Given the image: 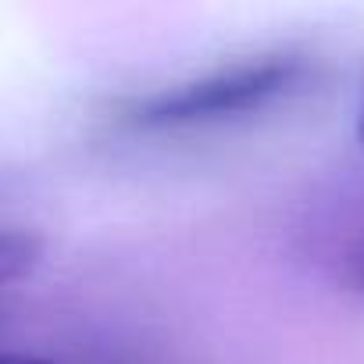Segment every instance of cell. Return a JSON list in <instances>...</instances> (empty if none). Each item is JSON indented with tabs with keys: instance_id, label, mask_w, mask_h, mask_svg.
Masks as SVG:
<instances>
[{
	"instance_id": "3",
	"label": "cell",
	"mask_w": 364,
	"mask_h": 364,
	"mask_svg": "<svg viewBox=\"0 0 364 364\" xmlns=\"http://www.w3.org/2000/svg\"><path fill=\"white\" fill-rule=\"evenodd\" d=\"M350 282H353V289L364 293V236H360V243L350 254Z\"/></svg>"
},
{
	"instance_id": "2",
	"label": "cell",
	"mask_w": 364,
	"mask_h": 364,
	"mask_svg": "<svg viewBox=\"0 0 364 364\" xmlns=\"http://www.w3.org/2000/svg\"><path fill=\"white\" fill-rule=\"evenodd\" d=\"M43 257V240L22 229L0 225V286L26 279Z\"/></svg>"
},
{
	"instance_id": "4",
	"label": "cell",
	"mask_w": 364,
	"mask_h": 364,
	"mask_svg": "<svg viewBox=\"0 0 364 364\" xmlns=\"http://www.w3.org/2000/svg\"><path fill=\"white\" fill-rule=\"evenodd\" d=\"M0 364H54L47 357H29V353H0Z\"/></svg>"
},
{
	"instance_id": "5",
	"label": "cell",
	"mask_w": 364,
	"mask_h": 364,
	"mask_svg": "<svg viewBox=\"0 0 364 364\" xmlns=\"http://www.w3.org/2000/svg\"><path fill=\"white\" fill-rule=\"evenodd\" d=\"M357 136H360V143H364V100H360V111H357Z\"/></svg>"
},
{
	"instance_id": "1",
	"label": "cell",
	"mask_w": 364,
	"mask_h": 364,
	"mask_svg": "<svg viewBox=\"0 0 364 364\" xmlns=\"http://www.w3.org/2000/svg\"><path fill=\"white\" fill-rule=\"evenodd\" d=\"M307 75L311 65L300 54H257L136 97L125 104L122 122L139 132L225 125L282 104L286 97L304 90Z\"/></svg>"
}]
</instances>
